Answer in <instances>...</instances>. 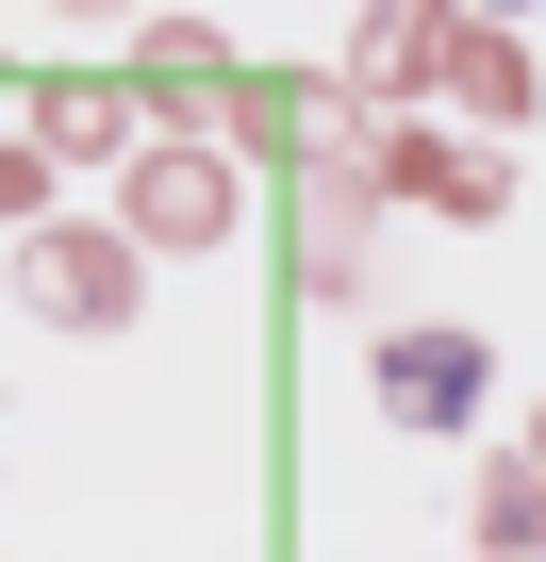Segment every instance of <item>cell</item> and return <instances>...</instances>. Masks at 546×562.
<instances>
[{
    "label": "cell",
    "instance_id": "cell-10",
    "mask_svg": "<svg viewBox=\"0 0 546 562\" xmlns=\"http://www.w3.org/2000/svg\"><path fill=\"white\" fill-rule=\"evenodd\" d=\"M0 232H51V149L0 133Z\"/></svg>",
    "mask_w": 546,
    "mask_h": 562
},
{
    "label": "cell",
    "instance_id": "cell-6",
    "mask_svg": "<svg viewBox=\"0 0 546 562\" xmlns=\"http://www.w3.org/2000/svg\"><path fill=\"white\" fill-rule=\"evenodd\" d=\"M431 83L480 116V149L530 133V34H513V18H447V67H431Z\"/></svg>",
    "mask_w": 546,
    "mask_h": 562
},
{
    "label": "cell",
    "instance_id": "cell-3",
    "mask_svg": "<svg viewBox=\"0 0 546 562\" xmlns=\"http://www.w3.org/2000/svg\"><path fill=\"white\" fill-rule=\"evenodd\" d=\"M116 232H133V248H215V232H232V149H199V133H133Z\"/></svg>",
    "mask_w": 546,
    "mask_h": 562
},
{
    "label": "cell",
    "instance_id": "cell-8",
    "mask_svg": "<svg viewBox=\"0 0 546 562\" xmlns=\"http://www.w3.org/2000/svg\"><path fill=\"white\" fill-rule=\"evenodd\" d=\"M34 149H51V166H100V149L133 166V100H116V83H51V100H34Z\"/></svg>",
    "mask_w": 546,
    "mask_h": 562
},
{
    "label": "cell",
    "instance_id": "cell-1",
    "mask_svg": "<svg viewBox=\"0 0 546 562\" xmlns=\"http://www.w3.org/2000/svg\"><path fill=\"white\" fill-rule=\"evenodd\" d=\"M18 299H34L51 331H133L149 248H133L116 215H51V232H18Z\"/></svg>",
    "mask_w": 546,
    "mask_h": 562
},
{
    "label": "cell",
    "instance_id": "cell-4",
    "mask_svg": "<svg viewBox=\"0 0 546 562\" xmlns=\"http://www.w3.org/2000/svg\"><path fill=\"white\" fill-rule=\"evenodd\" d=\"M365 182L381 199H431V215H513V166L480 133H365Z\"/></svg>",
    "mask_w": 546,
    "mask_h": 562
},
{
    "label": "cell",
    "instance_id": "cell-9",
    "mask_svg": "<svg viewBox=\"0 0 546 562\" xmlns=\"http://www.w3.org/2000/svg\"><path fill=\"white\" fill-rule=\"evenodd\" d=\"M530 529H546V480H530V447H480V546H497V562H530Z\"/></svg>",
    "mask_w": 546,
    "mask_h": 562
},
{
    "label": "cell",
    "instance_id": "cell-5",
    "mask_svg": "<svg viewBox=\"0 0 546 562\" xmlns=\"http://www.w3.org/2000/svg\"><path fill=\"white\" fill-rule=\"evenodd\" d=\"M431 67H447V0H365V18H348V67H332V83L381 116V100H414Z\"/></svg>",
    "mask_w": 546,
    "mask_h": 562
},
{
    "label": "cell",
    "instance_id": "cell-2",
    "mask_svg": "<svg viewBox=\"0 0 546 562\" xmlns=\"http://www.w3.org/2000/svg\"><path fill=\"white\" fill-rule=\"evenodd\" d=\"M365 381H381V430H480V397H497V348H480L464 315H398V331L365 348Z\"/></svg>",
    "mask_w": 546,
    "mask_h": 562
},
{
    "label": "cell",
    "instance_id": "cell-7",
    "mask_svg": "<svg viewBox=\"0 0 546 562\" xmlns=\"http://www.w3.org/2000/svg\"><path fill=\"white\" fill-rule=\"evenodd\" d=\"M365 133H332L315 149V299H365Z\"/></svg>",
    "mask_w": 546,
    "mask_h": 562
}]
</instances>
